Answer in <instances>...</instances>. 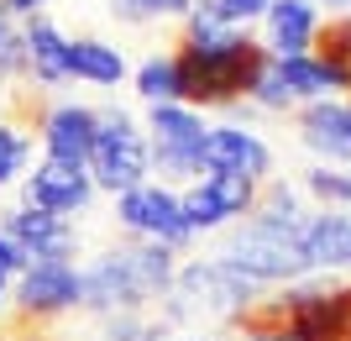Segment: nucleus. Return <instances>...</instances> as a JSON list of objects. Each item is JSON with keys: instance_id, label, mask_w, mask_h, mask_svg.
<instances>
[{"instance_id": "3", "label": "nucleus", "mask_w": 351, "mask_h": 341, "mask_svg": "<svg viewBox=\"0 0 351 341\" xmlns=\"http://www.w3.org/2000/svg\"><path fill=\"white\" fill-rule=\"evenodd\" d=\"M257 305V283L231 263V257H194L178 268L168 299L158 305L162 326L194 320V315H220V320H241Z\"/></svg>"}, {"instance_id": "29", "label": "nucleus", "mask_w": 351, "mask_h": 341, "mask_svg": "<svg viewBox=\"0 0 351 341\" xmlns=\"http://www.w3.org/2000/svg\"><path fill=\"white\" fill-rule=\"evenodd\" d=\"M53 0H0V11L11 16V21H32V16H47Z\"/></svg>"}, {"instance_id": "26", "label": "nucleus", "mask_w": 351, "mask_h": 341, "mask_svg": "<svg viewBox=\"0 0 351 341\" xmlns=\"http://www.w3.org/2000/svg\"><path fill=\"white\" fill-rule=\"evenodd\" d=\"M236 331H241V341H293L283 326H273V320H263V315H252V310L236 320Z\"/></svg>"}, {"instance_id": "9", "label": "nucleus", "mask_w": 351, "mask_h": 341, "mask_svg": "<svg viewBox=\"0 0 351 341\" xmlns=\"http://www.w3.org/2000/svg\"><path fill=\"white\" fill-rule=\"evenodd\" d=\"M116 221H121V231H132L136 242H162V247H173V252L194 242L189 221H184V205H178V189L152 184V178L116 200Z\"/></svg>"}, {"instance_id": "13", "label": "nucleus", "mask_w": 351, "mask_h": 341, "mask_svg": "<svg viewBox=\"0 0 351 341\" xmlns=\"http://www.w3.org/2000/svg\"><path fill=\"white\" fill-rule=\"evenodd\" d=\"M95 194H100L95 178H89V168H79V163H53V158H43V163L21 178V205L63 215V221L79 215V210H89Z\"/></svg>"}, {"instance_id": "33", "label": "nucleus", "mask_w": 351, "mask_h": 341, "mask_svg": "<svg viewBox=\"0 0 351 341\" xmlns=\"http://www.w3.org/2000/svg\"><path fill=\"white\" fill-rule=\"evenodd\" d=\"M346 116H351V100H346Z\"/></svg>"}, {"instance_id": "23", "label": "nucleus", "mask_w": 351, "mask_h": 341, "mask_svg": "<svg viewBox=\"0 0 351 341\" xmlns=\"http://www.w3.org/2000/svg\"><path fill=\"white\" fill-rule=\"evenodd\" d=\"M100 336L105 341H162L168 326L152 310H116V315H100Z\"/></svg>"}, {"instance_id": "24", "label": "nucleus", "mask_w": 351, "mask_h": 341, "mask_svg": "<svg viewBox=\"0 0 351 341\" xmlns=\"http://www.w3.org/2000/svg\"><path fill=\"white\" fill-rule=\"evenodd\" d=\"M247 105H252V110H263V116H289V110H299V100H293V95H289V84L278 79L273 58H267V69L257 74V84H252Z\"/></svg>"}, {"instance_id": "27", "label": "nucleus", "mask_w": 351, "mask_h": 341, "mask_svg": "<svg viewBox=\"0 0 351 341\" xmlns=\"http://www.w3.org/2000/svg\"><path fill=\"white\" fill-rule=\"evenodd\" d=\"M27 268H32V257L21 252V247H16V242L5 237V231H0V279H5V283H16L21 273H27Z\"/></svg>"}, {"instance_id": "7", "label": "nucleus", "mask_w": 351, "mask_h": 341, "mask_svg": "<svg viewBox=\"0 0 351 341\" xmlns=\"http://www.w3.org/2000/svg\"><path fill=\"white\" fill-rule=\"evenodd\" d=\"M152 174V148H147V126H136L126 110H100V132L89 148V178L105 194H126L136 184H147Z\"/></svg>"}, {"instance_id": "1", "label": "nucleus", "mask_w": 351, "mask_h": 341, "mask_svg": "<svg viewBox=\"0 0 351 341\" xmlns=\"http://www.w3.org/2000/svg\"><path fill=\"white\" fill-rule=\"evenodd\" d=\"M184 105L194 110H236L247 105L257 74L267 69V47L252 32H210V37H178L173 43Z\"/></svg>"}, {"instance_id": "21", "label": "nucleus", "mask_w": 351, "mask_h": 341, "mask_svg": "<svg viewBox=\"0 0 351 341\" xmlns=\"http://www.w3.org/2000/svg\"><path fill=\"white\" fill-rule=\"evenodd\" d=\"M32 132H37V116L32 121L0 116V189H11L16 178L32 174Z\"/></svg>"}, {"instance_id": "19", "label": "nucleus", "mask_w": 351, "mask_h": 341, "mask_svg": "<svg viewBox=\"0 0 351 341\" xmlns=\"http://www.w3.org/2000/svg\"><path fill=\"white\" fill-rule=\"evenodd\" d=\"M126 74H132V63H126V53L116 43H105V37H69V79L95 84V89H116Z\"/></svg>"}, {"instance_id": "30", "label": "nucleus", "mask_w": 351, "mask_h": 341, "mask_svg": "<svg viewBox=\"0 0 351 341\" xmlns=\"http://www.w3.org/2000/svg\"><path fill=\"white\" fill-rule=\"evenodd\" d=\"M147 11L158 16V21H184L194 11V0H147Z\"/></svg>"}, {"instance_id": "18", "label": "nucleus", "mask_w": 351, "mask_h": 341, "mask_svg": "<svg viewBox=\"0 0 351 341\" xmlns=\"http://www.w3.org/2000/svg\"><path fill=\"white\" fill-rule=\"evenodd\" d=\"M299 242L315 273H351V210H309Z\"/></svg>"}, {"instance_id": "22", "label": "nucleus", "mask_w": 351, "mask_h": 341, "mask_svg": "<svg viewBox=\"0 0 351 341\" xmlns=\"http://www.w3.org/2000/svg\"><path fill=\"white\" fill-rule=\"evenodd\" d=\"M304 194H309L320 210H351V168L315 163V168L304 174Z\"/></svg>"}, {"instance_id": "17", "label": "nucleus", "mask_w": 351, "mask_h": 341, "mask_svg": "<svg viewBox=\"0 0 351 341\" xmlns=\"http://www.w3.org/2000/svg\"><path fill=\"white\" fill-rule=\"evenodd\" d=\"M21 47H27V84L37 89H63L69 84V37L53 16L21 21Z\"/></svg>"}, {"instance_id": "4", "label": "nucleus", "mask_w": 351, "mask_h": 341, "mask_svg": "<svg viewBox=\"0 0 351 341\" xmlns=\"http://www.w3.org/2000/svg\"><path fill=\"white\" fill-rule=\"evenodd\" d=\"M252 315L283 326L293 341H351V283L341 279H299L273 299H257Z\"/></svg>"}, {"instance_id": "10", "label": "nucleus", "mask_w": 351, "mask_h": 341, "mask_svg": "<svg viewBox=\"0 0 351 341\" xmlns=\"http://www.w3.org/2000/svg\"><path fill=\"white\" fill-rule=\"evenodd\" d=\"M79 310V263H32L11 283V315L53 331L58 315Z\"/></svg>"}, {"instance_id": "12", "label": "nucleus", "mask_w": 351, "mask_h": 341, "mask_svg": "<svg viewBox=\"0 0 351 341\" xmlns=\"http://www.w3.org/2000/svg\"><path fill=\"white\" fill-rule=\"evenodd\" d=\"M0 231H5L32 263H73V257H79V231H73V221L47 215V210H32V205L0 210Z\"/></svg>"}, {"instance_id": "32", "label": "nucleus", "mask_w": 351, "mask_h": 341, "mask_svg": "<svg viewBox=\"0 0 351 341\" xmlns=\"http://www.w3.org/2000/svg\"><path fill=\"white\" fill-rule=\"evenodd\" d=\"M184 341H215V336H184Z\"/></svg>"}, {"instance_id": "20", "label": "nucleus", "mask_w": 351, "mask_h": 341, "mask_svg": "<svg viewBox=\"0 0 351 341\" xmlns=\"http://www.w3.org/2000/svg\"><path fill=\"white\" fill-rule=\"evenodd\" d=\"M132 84L147 105H168V100H184V79H178V58L173 47L168 53H147L142 63L132 69Z\"/></svg>"}, {"instance_id": "14", "label": "nucleus", "mask_w": 351, "mask_h": 341, "mask_svg": "<svg viewBox=\"0 0 351 341\" xmlns=\"http://www.w3.org/2000/svg\"><path fill=\"white\" fill-rule=\"evenodd\" d=\"M199 158H205V174H247L257 184H267V174H273V148L263 142V132L236 126V121L210 126Z\"/></svg>"}, {"instance_id": "11", "label": "nucleus", "mask_w": 351, "mask_h": 341, "mask_svg": "<svg viewBox=\"0 0 351 341\" xmlns=\"http://www.w3.org/2000/svg\"><path fill=\"white\" fill-rule=\"evenodd\" d=\"M100 132V110L84 100H47L37 110V137H43V158L53 163H79L89 168V148Z\"/></svg>"}, {"instance_id": "28", "label": "nucleus", "mask_w": 351, "mask_h": 341, "mask_svg": "<svg viewBox=\"0 0 351 341\" xmlns=\"http://www.w3.org/2000/svg\"><path fill=\"white\" fill-rule=\"evenodd\" d=\"M110 16H116L121 27H147V21H158V16L147 11V0H110Z\"/></svg>"}, {"instance_id": "31", "label": "nucleus", "mask_w": 351, "mask_h": 341, "mask_svg": "<svg viewBox=\"0 0 351 341\" xmlns=\"http://www.w3.org/2000/svg\"><path fill=\"white\" fill-rule=\"evenodd\" d=\"M5 320H11V283L0 279V326H5Z\"/></svg>"}, {"instance_id": "16", "label": "nucleus", "mask_w": 351, "mask_h": 341, "mask_svg": "<svg viewBox=\"0 0 351 341\" xmlns=\"http://www.w3.org/2000/svg\"><path fill=\"white\" fill-rule=\"evenodd\" d=\"M320 37V5L315 0H273L263 11V47L267 58H299L315 53Z\"/></svg>"}, {"instance_id": "2", "label": "nucleus", "mask_w": 351, "mask_h": 341, "mask_svg": "<svg viewBox=\"0 0 351 341\" xmlns=\"http://www.w3.org/2000/svg\"><path fill=\"white\" fill-rule=\"evenodd\" d=\"M178 279V252L162 242H126L95 263L79 268V310L116 315V310H152L168 299Z\"/></svg>"}, {"instance_id": "5", "label": "nucleus", "mask_w": 351, "mask_h": 341, "mask_svg": "<svg viewBox=\"0 0 351 341\" xmlns=\"http://www.w3.org/2000/svg\"><path fill=\"white\" fill-rule=\"evenodd\" d=\"M304 221H278V215H257V210H252L247 221L231 231V247L220 257H231L257 289H263V283H299V279L315 273L309 257H304V242H299Z\"/></svg>"}, {"instance_id": "8", "label": "nucleus", "mask_w": 351, "mask_h": 341, "mask_svg": "<svg viewBox=\"0 0 351 341\" xmlns=\"http://www.w3.org/2000/svg\"><path fill=\"white\" fill-rule=\"evenodd\" d=\"M257 194H263V184L247 178V174H205L199 184L178 189V205H184L189 231L205 237V231H220V226H231V221H247L252 210H257Z\"/></svg>"}, {"instance_id": "15", "label": "nucleus", "mask_w": 351, "mask_h": 341, "mask_svg": "<svg viewBox=\"0 0 351 341\" xmlns=\"http://www.w3.org/2000/svg\"><path fill=\"white\" fill-rule=\"evenodd\" d=\"M299 121V142H304L320 163L330 168H351V116H346V100H309L293 110Z\"/></svg>"}, {"instance_id": "25", "label": "nucleus", "mask_w": 351, "mask_h": 341, "mask_svg": "<svg viewBox=\"0 0 351 341\" xmlns=\"http://www.w3.org/2000/svg\"><path fill=\"white\" fill-rule=\"evenodd\" d=\"M273 5V0H215V11H220V21L231 32H247L252 21H263V11Z\"/></svg>"}, {"instance_id": "6", "label": "nucleus", "mask_w": 351, "mask_h": 341, "mask_svg": "<svg viewBox=\"0 0 351 341\" xmlns=\"http://www.w3.org/2000/svg\"><path fill=\"white\" fill-rule=\"evenodd\" d=\"M205 132L210 121L205 110H194L184 100H168V105H152L147 110V148H152V174H162L158 184L168 189H189L205 178Z\"/></svg>"}]
</instances>
